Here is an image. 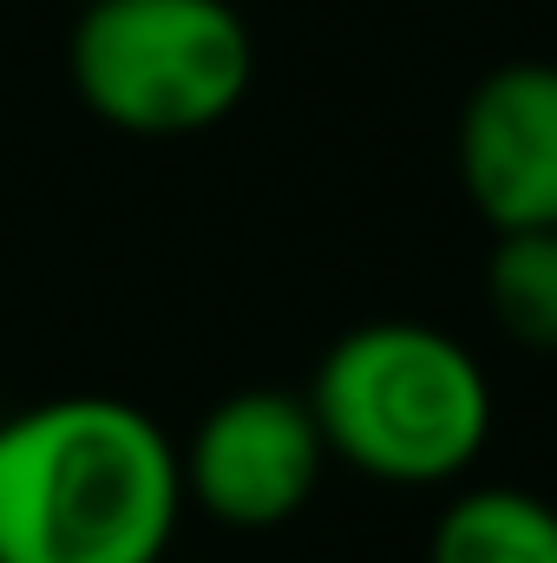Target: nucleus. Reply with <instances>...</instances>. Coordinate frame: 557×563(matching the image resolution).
Masks as SVG:
<instances>
[{"instance_id": "0eeeda50", "label": "nucleus", "mask_w": 557, "mask_h": 563, "mask_svg": "<svg viewBox=\"0 0 557 563\" xmlns=\"http://www.w3.org/2000/svg\"><path fill=\"white\" fill-rule=\"evenodd\" d=\"M485 295L518 347L557 354V230H512L485 263Z\"/></svg>"}, {"instance_id": "423d86ee", "label": "nucleus", "mask_w": 557, "mask_h": 563, "mask_svg": "<svg viewBox=\"0 0 557 563\" xmlns=\"http://www.w3.org/2000/svg\"><path fill=\"white\" fill-rule=\"evenodd\" d=\"M426 563H557V505L518 485L459 492L433 525Z\"/></svg>"}, {"instance_id": "7ed1b4c3", "label": "nucleus", "mask_w": 557, "mask_h": 563, "mask_svg": "<svg viewBox=\"0 0 557 563\" xmlns=\"http://www.w3.org/2000/svg\"><path fill=\"white\" fill-rule=\"evenodd\" d=\"M66 73L99 125L190 139L250 99L256 40L230 0H86L66 40Z\"/></svg>"}, {"instance_id": "f03ea898", "label": "nucleus", "mask_w": 557, "mask_h": 563, "mask_svg": "<svg viewBox=\"0 0 557 563\" xmlns=\"http://www.w3.org/2000/svg\"><path fill=\"white\" fill-rule=\"evenodd\" d=\"M328 459L374 485H452L492 439L485 367L426 321L348 328L302 394Z\"/></svg>"}, {"instance_id": "f257e3e1", "label": "nucleus", "mask_w": 557, "mask_h": 563, "mask_svg": "<svg viewBox=\"0 0 557 563\" xmlns=\"http://www.w3.org/2000/svg\"><path fill=\"white\" fill-rule=\"evenodd\" d=\"M184 525L177 439L119 394L0 420V563H164Z\"/></svg>"}, {"instance_id": "20e7f679", "label": "nucleus", "mask_w": 557, "mask_h": 563, "mask_svg": "<svg viewBox=\"0 0 557 563\" xmlns=\"http://www.w3.org/2000/svg\"><path fill=\"white\" fill-rule=\"evenodd\" d=\"M177 465H184V505H197L210 525L282 531L315 498L328 445L302 394L243 387L197 420V432L177 445Z\"/></svg>"}, {"instance_id": "39448f33", "label": "nucleus", "mask_w": 557, "mask_h": 563, "mask_svg": "<svg viewBox=\"0 0 557 563\" xmlns=\"http://www.w3.org/2000/svg\"><path fill=\"white\" fill-rule=\"evenodd\" d=\"M459 184L472 210L512 230H557V66L512 59L459 112Z\"/></svg>"}]
</instances>
